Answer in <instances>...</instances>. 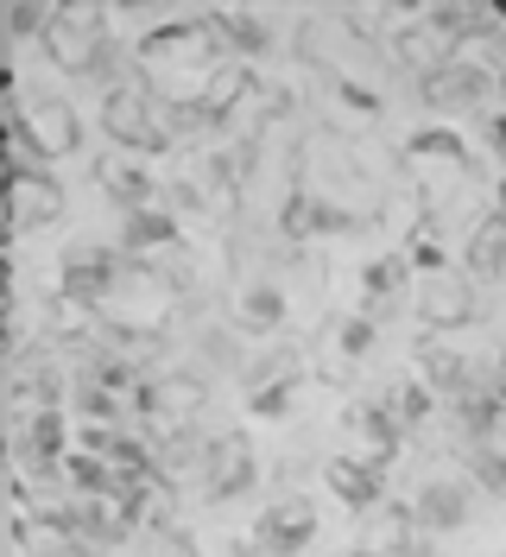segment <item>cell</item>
<instances>
[{
  "mask_svg": "<svg viewBox=\"0 0 506 557\" xmlns=\"http://www.w3.org/2000/svg\"><path fill=\"white\" fill-rule=\"evenodd\" d=\"M45 45V58L64 70V76H89V83H114V76H127V70L114 64L121 58V38H114V20L101 13V7H58L51 13V33L38 38Z\"/></svg>",
  "mask_w": 506,
  "mask_h": 557,
  "instance_id": "cell-1",
  "label": "cell"
},
{
  "mask_svg": "<svg viewBox=\"0 0 506 557\" xmlns=\"http://www.w3.org/2000/svg\"><path fill=\"white\" fill-rule=\"evenodd\" d=\"M101 134L127 152H171V102L152 89L146 70H127L101 89Z\"/></svg>",
  "mask_w": 506,
  "mask_h": 557,
  "instance_id": "cell-2",
  "label": "cell"
},
{
  "mask_svg": "<svg viewBox=\"0 0 506 557\" xmlns=\"http://www.w3.org/2000/svg\"><path fill=\"white\" fill-rule=\"evenodd\" d=\"M474 507H481V494H474L469 475H431V482L411 487L405 525L424 532V539H449V532H469L474 525Z\"/></svg>",
  "mask_w": 506,
  "mask_h": 557,
  "instance_id": "cell-3",
  "label": "cell"
},
{
  "mask_svg": "<svg viewBox=\"0 0 506 557\" xmlns=\"http://www.w3.org/2000/svg\"><path fill=\"white\" fill-rule=\"evenodd\" d=\"M506 76L488 58H449L443 70H431V76H418V96L431 108H443V114H456V108H474V114H494V102H501Z\"/></svg>",
  "mask_w": 506,
  "mask_h": 557,
  "instance_id": "cell-4",
  "label": "cell"
},
{
  "mask_svg": "<svg viewBox=\"0 0 506 557\" xmlns=\"http://www.w3.org/2000/svg\"><path fill=\"white\" fill-rule=\"evenodd\" d=\"M114 278H121V267H114V253H108V247L76 242L64 260H58V298L89 311V305H101V298L114 292Z\"/></svg>",
  "mask_w": 506,
  "mask_h": 557,
  "instance_id": "cell-5",
  "label": "cell"
},
{
  "mask_svg": "<svg viewBox=\"0 0 506 557\" xmlns=\"http://www.w3.org/2000/svg\"><path fill=\"white\" fill-rule=\"evenodd\" d=\"M310 539H317V513L298 494L260 507V520H254V552L260 557H298V552H310Z\"/></svg>",
  "mask_w": 506,
  "mask_h": 557,
  "instance_id": "cell-6",
  "label": "cell"
},
{
  "mask_svg": "<svg viewBox=\"0 0 506 557\" xmlns=\"http://www.w3.org/2000/svg\"><path fill=\"white\" fill-rule=\"evenodd\" d=\"M254 482H260V462H254V450H247V437H240V431L215 437V444H209L202 494H209V500H235V494H247Z\"/></svg>",
  "mask_w": 506,
  "mask_h": 557,
  "instance_id": "cell-7",
  "label": "cell"
},
{
  "mask_svg": "<svg viewBox=\"0 0 506 557\" xmlns=\"http://www.w3.org/2000/svg\"><path fill=\"white\" fill-rule=\"evenodd\" d=\"M323 482L336 494L342 507H373V500H386V462L380 456H330L323 462Z\"/></svg>",
  "mask_w": 506,
  "mask_h": 557,
  "instance_id": "cell-8",
  "label": "cell"
},
{
  "mask_svg": "<svg viewBox=\"0 0 506 557\" xmlns=\"http://www.w3.org/2000/svg\"><path fill=\"white\" fill-rule=\"evenodd\" d=\"M418 311H424L431 330L474 323V278L469 273H424V285H418Z\"/></svg>",
  "mask_w": 506,
  "mask_h": 557,
  "instance_id": "cell-9",
  "label": "cell"
},
{
  "mask_svg": "<svg viewBox=\"0 0 506 557\" xmlns=\"http://www.w3.org/2000/svg\"><path fill=\"white\" fill-rule=\"evenodd\" d=\"M64 209V190H58V172H13V242H26L33 228H45L51 215Z\"/></svg>",
  "mask_w": 506,
  "mask_h": 557,
  "instance_id": "cell-10",
  "label": "cell"
},
{
  "mask_svg": "<svg viewBox=\"0 0 506 557\" xmlns=\"http://www.w3.org/2000/svg\"><path fill=\"white\" fill-rule=\"evenodd\" d=\"M462 273H469L474 285H501L506 278V209L501 203L469 228V242H462Z\"/></svg>",
  "mask_w": 506,
  "mask_h": 557,
  "instance_id": "cell-11",
  "label": "cell"
},
{
  "mask_svg": "<svg viewBox=\"0 0 506 557\" xmlns=\"http://www.w3.org/2000/svg\"><path fill=\"white\" fill-rule=\"evenodd\" d=\"M96 184L114 197V209H121V215L152 209V197H159V177L146 172L139 159H108V152H101V159H96Z\"/></svg>",
  "mask_w": 506,
  "mask_h": 557,
  "instance_id": "cell-12",
  "label": "cell"
},
{
  "mask_svg": "<svg viewBox=\"0 0 506 557\" xmlns=\"http://www.w3.org/2000/svg\"><path fill=\"white\" fill-rule=\"evenodd\" d=\"M20 456H26V469H58L70 456V424L58 406L51 412H26V424H20Z\"/></svg>",
  "mask_w": 506,
  "mask_h": 557,
  "instance_id": "cell-13",
  "label": "cell"
},
{
  "mask_svg": "<svg viewBox=\"0 0 506 557\" xmlns=\"http://www.w3.org/2000/svg\"><path fill=\"white\" fill-rule=\"evenodd\" d=\"M462 475L474 482L481 500H501L506 507V450L501 444H474V450H462Z\"/></svg>",
  "mask_w": 506,
  "mask_h": 557,
  "instance_id": "cell-14",
  "label": "cell"
},
{
  "mask_svg": "<svg viewBox=\"0 0 506 557\" xmlns=\"http://www.w3.org/2000/svg\"><path fill=\"white\" fill-rule=\"evenodd\" d=\"M177 242V222L165 209H134L127 228H121V253H159V247Z\"/></svg>",
  "mask_w": 506,
  "mask_h": 557,
  "instance_id": "cell-15",
  "label": "cell"
},
{
  "mask_svg": "<svg viewBox=\"0 0 506 557\" xmlns=\"http://www.w3.org/2000/svg\"><path fill=\"white\" fill-rule=\"evenodd\" d=\"M215 33L229 38V51H235L240 64H247V58H260V51H267V20H247V13H215Z\"/></svg>",
  "mask_w": 506,
  "mask_h": 557,
  "instance_id": "cell-16",
  "label": "cell"
},
{
  "mask_svg": "<svg viewBox=\"0 0 506 557\" xmlns=\"http://www.w3.org/2000/svg\"><path fill=\"white\" fill-rule=\"evenodd\" d=\"M386 406H393V418H399V431H418L424 418L437 412V393L424 381H399L393 393H386Z\"/></svg>",
  "mask_w": 506,
  "mask_h": 557,
  "instance_id": "cell-17",
  "label": "cell"
},
{
  "mask_svg": "<svg viewBox=\"0 0 506 557\" xmlns=\"http://www.w3.org/2000/svg\"><path fill=\"white\" fill-rule=\"evenodd\" d=\"M51 13H58V7H7V38H13V45L45 38L51 33Z\"/></svg>",
  "mask_w": 506,
  "mask_h": 557,
  "instance_id": "cell-18",
  "label": "cell"
},
{
  "mask_svg": "<svg viewBox=\"0 0 506 557\" xmlns=\"http://www.w3.org/2000/svg\"><path fill=\"white\" fill-rule=\"evenodd\" d=\"M411 152H456V159H469L462 134H449V127H424V134H411Z\"/></svg>",
  "mask_w": 506,
  "mask_h": 557,
  "instance_id": "cell-19",
  "label": "cell"
},
{
  "mask_svg": "<svg viewBox=\"0 0 506 557\" xmlns=\"http://www.w3.org/2000/svg\"><path fill=\"white\" fill-rule=\"evenodd\" d=\"M368 343H373L368 323H348V330H342V348H368Z\"/></svg>",
  "mask_w": 506,
  "mask_h": 557,
  "instance_id": "cell-20",
  "label": "cell"
},
{
  "mask_svg": "<svg viewBox=\"0 0 506 557\" xmlns=\"http://www.w3.org/2000/svg\"><path fill=\"white\" fill-rule=\"evenodd\" d=\"M488 386L501 393V406H506V355H501V361H494V374H488Z\"/></svg>",
  "mask_w": 506,
  "mask_h": 557,
  "instance_id": "cell-21",
  "label": "cell"
},
{
  "mask_svg": "<svg viewBox=\"0 0 506 557\" xmlns=\"http://www.w3.org/2000/svg\"><path fill=\"white\" fill-rule=\"evenodd\" d=\"M342 557H393V552H361V545H355V552H342Z\"/></svg>",
  "mask_w": 506,
  "mask_h": 557,
  "instance_id": "cell-22",
  "label": "cell"
},
{
  "mask_svg": "<svg viewBox=\"0 0 506 557\" xmlns=\"http://www.w3.org/2000/svg\"><path fill=\"white\" fill-rule=\"evenodd\" d=\"M229 557H260V552H254V545H247V552H229Z\"/></svg>",
  "mask_w": 506,
  "mask_h": 557,
  "instance_id": "cell-23",
  "label": "cell"
},
{
  "mask_svg": "<svg viewBox=\"0 0 506 557\" xmlns=\"http://www.w3.org/2000/svg\"><path fill=\"white\" fill-rule=\"evenodd\" d=\"M501 209H506V177H501Z\"/></svg>",
  "mask_w": 506,
  "mask_h": 557,
  "instance_id": "cell-24",
  "label": "cell"
}]
</instances>
